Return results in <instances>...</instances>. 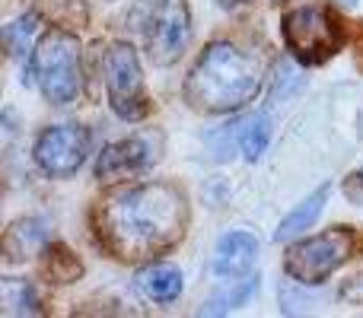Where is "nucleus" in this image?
Returning a JSON list of instances; mask_svg holds the SVG:
<instances>
[{
	"instance_id": "obj_1",
	"label": "nucleus",
	"mask_w": 363,
	"mask_h": 318,
	"mask_svg": "<svg viewBox=\"0 0 363 318\" xmlns=\"http://www.w3.org/2000/svg\"><path fill=\"white\" fill-rule=\"evenodd\" d=\"M188 229V198L179 185L147 181L115 188L96 204V242L118 261H150L176 249Z\"/></svg>"
},
{
	"instance_id": "obj_2",
	"label": "nucleus",
	"mask_w": 363,
	"mask_h": 318,
	"mask_svg": "<svg viewBox=\"0 0 363 318\" xmlns=\"http://www.w3.org/2000/svg\"><path fill=\"white\" fill-rule=\"evenodd\" d=\"M264 61L258 51L233 42H213L201 51L185 76V102L194 112L223 115L252 102L262 89Z\"/></svg>"
},
{
	"instance_id": "obj_3",
	"label": "nucleus",
	"mask_w": 363,
	"mask_h": 318,
	"mask_svg": "<svg viewBox=\"0 0 363 318\" xmlns=\"http://www.w3.org/2000/svg\"><path fill=\"white\" fill-rule=\"evenodd\" d=\"M26 83H35L42 96L55 106H67L77 99L83 83L80 67V42L67 29H51L42 35L29 57V76Z\"/></svg>"
},
{
	"instance_id": "obj_4",
	"label": "nucleus",
	"mask_w": 363,
	"mask_h": 318,
	"mask_svg": "<svg viewBox=\"0 0 363 318\" xmlns=\"http://www.w3.org/2000/svg\"><path fill=\"white\" fill-rule=\"evenodd\" d=\"M134 29L144 38L147 57L157 67H169L185 55L191 42L188 0H140L134 10Z\"/></svg>"
},
{
	"instance_id": "obj_5",
	"label": "nucleus",
	"mask_w": 363,
	"mask_h": 318,
	"mask_svg": "<svg viewBox=\"0 0 363 318\" xmlns=\"http://www.w3.org/2000/svg\"><path fill=\"white\" fill-rule=\"evenodd\" d=\"M281 29L287 51L306 67L325 64L345 45V25L328 6H296L284 16Z\"/></svg>"
},
{
	"instance_id": "obj_6",
	"label": "nucleus",
	"mask_w": 363,
	"mask_h": 318,
	"mask_svg": "<svg viewBox=\"0 0 363 318\" xmlns=\"http://www.w3.org/2000/svg\"><path fill=\"white\" fill-rule=\"evenodd\" d=\"M354 251H357V232L351 226H335L322 236L290 245L284 271L303 287H315V283L328 280L345 261H351Z\"/></svg>"
},
{
	"instance_id": "obj_7",
	"label": "nucleus",
	"mask_w": 363,
	"mask_h": 318,
	"mask_svg": "<svg viewBox=\"0 0 363 318\" xmlns=\"http://www.w3.org/2000/svg\"><path fill=\"white\" fill-rule=\"evenodd\" d=\"M102 76H106V93L112 102V112L125 121H140L150 115V96L144 89L138 51L125 42H115L102 55Z\"/></svg>"
},
{
	"instance_id": "obj_8",
	"label": "nucleus",
	"mask_w": 363,
	"mask_h": 318,
	"mask_svg": "<svg viewBox=\"0 0 363 318\" xmlns=\"http://www.w3.org/2000/svg\"><path fill=\"white\" fill-rule=\"evenodd\" d=\"M89 153V134L80 125H55L38 134L35 162L51 178H67L83 166Z\"/></svg>"
},
{
	"instance_id": "obj_9",
	"label": "nucleus",
	"mask_w": 363,
	"mask_h": 318,
	"mask_svg": "<svg viewBox=\"0 0 363 318\" xmlns=\"http://www.w3.org/2000/svg\"><path fill=\"white\" fill-rule=\"evenodd\" d=\"M153 162V153L147 147V140L140 137H131V140H118V144L106 147L96 159V175L106 181H115V178H125V175H138L144 172L147 166Z\"/></svg>"
},
{
	"instance_id": "obj_10",
	"label": "nucleus",
	"mask_w": 363,
	"mask_h": 318,
	"mask_svg": "<svg viewBox=\"0 0 363 318\" xmlns=\"http://www.w3.org/2000/svg\"><path fill=\"white\" fill-rule=\"evenodd\" d=\"M258 258V242L252 232H226L213 251V271L220 277H242Z\"/></svg>"
},
{
	"instance_id": "obj_11",
	"label": "nucleus",
	"mask_w": 363,
	"mask_h": 318,
	"mask_svg": "<svg viewBox=\"0 0 363 318\" xmlns=\"http://www.w3.org/2000/svg\"><path fill=\"white\" fill-rule=\"evenodd\" d=\"M48 242H51V229L45 220H35V217L16 220L4 236V255L6 261H23V258L42 251Z\"/></svg>"
},
{
	"instance_id": "obj_12",
	"label": "nucleus",
	"mask_w": 363,
	"mask_h": 318,
	"mask_svg": "<svg viewBox=\"0 0 363 318\" xmlns=\"http://www.w3.org/2000/svg\"><path fill=\"white\" fill-rule=\"evenodd\" d=\"M138 290L150 302H176L182 293V271L172 264H150L138 274Z\"/></svg>"
},
{
	"instance_id": "obj_13",
	"label": "nucleus",
	"mask_w": 363,
	"mask_h": 318,
	"mask_svg": "<svg viewBox=\"0 0 363 318\" xmlns=\"http://www.w3.org/2000/svg\"><path fill=\"white\" fill-rule=\"evenodd\" d=\"M325 200H328V185L315 188V191L309 194V198L303 200V204L296 207L294 213H287V217L281 220V226H277V232H274L277 242H287V239L300 236L303 229H309V226L319 220V213H322V207H325Z\"/></svg>"
},
{
	"instance_id": "obj_14",
	"label": "nucleus",
	"mask_w": 363,
	"mask_h": 318,
	"mask_svg": "<svg viewBox=\"0 0 363 318\" xmlns=\"http://www.w3.org/2000/svg\"><path fill=\"white\" fill-rule=\"evenodd\" d=\"M0 312L4 315H42V300L35 287L16 277L0 280Z\"/></svg>"
},
{
	"instance_id": "obj_15",
	"label": "nucleus",
	"mask_w": 363,
	"mask_h": 318,
	"mask_svg": "<svg viewBox=\"0 0 363 318\" xmlns=\"http://www.w3.org/2000/svg\"><path fill=\"white\" fill-rule=\"evenodd\" d=\"M42 274L51 283H74L83 274V264L67 245L61 242H48L42 249Z\"/></svg>"
},
{
	"instance_id": "obj_16",
	"label": "nucleus",
	"mask_w": 363,
	"mask_h": 318,
	"mask_svg": "<svg viewBox=\"0 0 363 318\" xmlns=\"http://www.w3.org/2000/svg\"><path fill=\"white\" fill-rule=\"evenodd\" d=\"M38 13H26L19 16L16 23L4 25V45H6V55L10 57H23L32 51V38L38 35Z\"/></svg>"
},
{
	"instance_id": "obj_17",
	"label": "nucleus",
	"mask_w": 363,
	"mask_h": 318,
	"mask_svg": "<svg viewBox=\"0 0 363 318\" xmlns=\"http://www.w3.org/2000/svg\"><path fill=\"white\" fill-rule=\"evenodd\" d=\"M268 140H271L268 115H252L249 121H242V125H239V147H242L245 159L255 162L264 150H268Z\"/></svg>"
},
{
	"instance_id": "obj_18",
	"label": "nucleus",
	"mask_w": 363,
	"mask_h": 318,
	"mask_svg": "<svg viewBox=\"0 0 363 318\" xmlns=\"http://www.w3.org/2000/svg\"><path fill=\"white\" fill-rule=\"evenodd\" d=\"M255 290H258V277H245V280L233 283L230 290H223V293L213 296V300L207 302L204 309H201V315H223V312H230V309L242 306V302L249 300Z\"/></svg>"
},
{
	"instance_id": "obj_19",
	"label": "nucleus",
	"mask_w": 363,
	"mask_h": 318,
	"mask_svg": "<svg viewBox=\"0 0 363 318\" xmlns=\"http://www.w3.org/2000/svg\"><path fill=\"white\" fill-rule=\"evenodd\" d=\"M357 67L363 70V25H360V32H357Z\"/></svg>"
},
{
	"instance_id": "obj_20",
	"label": "nucleus",
	"mask_w": 363,
	"mask_h": 318,
	"mask_svg": "<svg viewBox=\"0 0 363 318\" xmlns=\"http://www.w3.org/2000/svg\"><path fill=\"white\" fill-rule=\"evenodd\" d=\"M332 4H338V6H345L347 10V6H357V0H332Z\"/></svg>"
},
{
	"instance_id": "obj_21",
	"label": "nucleus",
	"mask_w": 363,
	"mask_h": 318,
	"mask_svg": "<svg viewBox=\"0 0 363 318\" xmlns=\"http://www.w3.org/2000/svg\"><path fill=\"white\" fill-rule=\"evenodd\" d=\"M239 4H245V0H220V6H239Z\"/></svg>"
},
{
	"instance_id": "obj_22",
	"label": "nucleus",
	"mask_w": 363,
	"mask_h": 318,
	"mask_svg": "<svg viewBox=\"0 0 363 318\" xmlns=\"http://www.w3.org/2000/svg\"><path fill=\"white\" fill-rule=\"evenodd\" d=\"M354 178H357V185H363V169H360V172H357V175H354Z\"/></svg>"
}]
</instances>
